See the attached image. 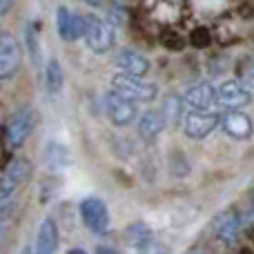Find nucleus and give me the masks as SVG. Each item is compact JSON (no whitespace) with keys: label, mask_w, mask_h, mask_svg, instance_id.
<instances>
[{"label":"nucleus","mask_w":254,"mask_h":254,"mask_svg":"<svg viewBox=\"0 0 254 254\" xmlns=\"http://www.w3.org/2000/svg\"><path fill=\"white\" fill-rule=\"evenodd\" d=\"M112 89L123 96L131 98V101H143V103H149L156 98L158 89L154 83H147V80H140V76H131V74H119L112 76Z\"/></svg>","instance_id":"obj_1"},{"label":"nucleus","mask_w":254,"mask_h":254,"mask_svg":"<svg viewBox=\"0 0 254 254\" xmlns=\"http://www.w3.org/2000/svg\"><path fill=\"white\" fill-rule=\"evenodd\" d=\"M85 18V43L94 54H105L114 45V29L107 25L103 18H98L96 13H87Z\"/></svg>","instance_id":"obj_2"},{"label":"nucleus","mask_w":254,"mask_h":254,"mask_svg":"<svg viewBox=\"0 0 254 254\" xmlns=\"http://www.w3.org/2000/svg\"><path fill=\"white\" fill-rule=\"evenodd\" d=\"M103 103H105V112H107V116H110V121L119 127L134 123L136 116H138L134 101L123 96V94L114 92V89H110V92L105 94V101Z\"/></svg>","instance_id":"obj_3"},{"label":"nucleus","mask_w":254,"mask_h":254,"mask_svg":"<svg viewBox=\"0 0 254 254\" xmlns=\"http://www.w3.org/2000/svg\"><path fill=\"white\" fill-rule=\"evenodd\" d=\"M29 174H31L29 161H25V158H13L2 170V176H0V201L7 203V198L11 196L22 183H27Z\"/></svg>","instance_id":"obj_4"},{"label":"nucleus","mask_w":254,"mask_h":254,"mask_svg":"<svg viewBox=\"0 0 254 254\" xmlns=\"http://www.w3.org/2000/svg\"><path fill=\"white\" fill-rule=\"evenodd\" d=\"M36 125V112L34 110H20L11 116V121L4 127V140H7V147L16 149L20 147L27 140V136L31 134Z\"/></svg>","instance_id":"obj_5"},{"label":"nucleus","mask_w":254,"mask_h":254,"mask_svg":"<svg viewBox=\"0 0 254 254\" xmlns=\"http://www.w3.org/2000/svg\"><path fill=\"white\" fill-rule=\"evenodd\" d=\"M80 219L94 234H105L110 228V210L101 198L89 196L80 201Z\"/></svg>","instance_id":"obj_6"},{"label":"nucleus","mask_w":254,"mask_h":254,"mask_svg":"<svg viewBox=\"0 0 254 254\" xmlns=\"http://www.w3.org/2000/svg\"><path fill=\"white\" fill-rule=\"evenodd\" d=\"M223 114H210V112H201V110H192L188 116L183 119V129L190 138H205L207 134H212V129L221 125Z\"/></svg>","instance_id":"obj_7"},{"label":"nucleus","mask_w":254,"mask_h":254,"mask_svg":"<svg viewBox=\"0 0 254 254\" xmlns=\"http://www.w3.org/2000/svg\"><path fill=\"white\" fill-rule=\"evenodd\" d=\"M20 45L11 34L0 36V78L7 80L16 74V69L20 67Z\"/></svg>","instance_id":"obj_8"},{"label":"nucleus","mask_w":254,"mask_h":254,"mask_svg":"<svg viewBox=\"0 0 254 254\" xmlns=\"http://www.w3.org/2000/svg\"><path fill=\"white\" fill-rule=\"evenodd\" d=\"M252 101V89L246 83L228 80L219 87V105L225 110H241Z\"/></svg>","instance_id":"obj_9"},{"label":"nucleus","mask_w":254,"mask_h":254,"mask_svg":"<svg viewBox=\"0 0 254 254\" xmlns=\"http://www.w3.org/2000/svg\"><path fill=\"white\" fill-rule=\"evenodd\" d=\"M56 25L58 34L65 43H74V40L85 36V18H80L78 13L69 11L67 7H61L56 13Z\"/></svg>","instance_id":"obj_10"},{"label":"nucleus","mask_w":254,"mask_h":254,"mask_svg":"<svg viewBox=\"0 0 254 254\" xmlns=\"http://www.w3.org/2000/svg\"><path fill=\"white\" fill-rule=\"evenodd\" d=\"M221 127H223L225 134L232 136V138H237V140H248L254 131L250 116L243 114V112H239V110L225 112L223 119H221Z\"/></svg>","instance_id":"obj_11"},{"label":"nucleus","mask_w":254,"mask_h":254,"mask_svg":"<svg viewBox=\"0 0 254 254\" xmlns=\"http://www.w3.org/2000/svg\"><path fill=\"white\" fill-rule=\"evenodd\" d=\"M185 105L190 110H201V112H207L214 103H219V89L210 83H201V85H194V87L188 89L185 94Z\"/></svg>","instance_id":"obj_12"},{"label":"nucleus","mask_w":254,"mask_h":254,"mask_svg":"<svg viewBox=\"0 0 254 254\" xmlns=\"http://www.w3.org/2000/svg\"><path fill=\"white\" fill-rule=\"evenodd\" d=\"M58 241H61V234H58V225L54 219H45L40 223L38 230V239H36V254H54L58 248Z\"/></svg>","instance_id":"obj_13"},{"label":"nucleus","mask_w":254,"mask_h":254,"mask_svg":"<svg viewBox=\"0 0 254 254\" xmlns=\"http://www.w3.org/2000/svg\"><path fill=\"white\" fill-rule=\"evenodd\" d=\"M116 65H119V71H123V74H131V76H145L149 71V61L147 58H145L143 54H138V52H129V49H125V52L119 54Z\"/></svg>","instance_id":"obj_14"},{"label":"nucleus","mask_w":254,"mask_h":254,"mask_svg":"<svg viewBox=\"0 0 254 254\" xmlns=\"http://www.w3.org/2000/svg\"><path fill=\"white\" fill-rule=\"evenodd\" d=\"M241 230V219H239V212L237 210H230V212H223V214L216 219L214 223V232L219 239H223L225 243L234 241Z\"/></svg>","instance_id":"obj_15"},{"label":"nucleus","mask_w":254,"mask_h":254,"mask_svg":"<svg viewBox=\"0 0 254 254\" xmlns=\"http://www.w3.org/2000/svg\"><path fill=\"white\" fill-rule=\"evenodd\" d=\"M45 163L52 170H63V167H67L71 163V156L67 152V147H63V145L47 143V147H45Z\"/></svg>","instance_id":"obj_16"},{"label":"nucleus","mask_w":254,"mask_h":254,"mask_svg":"<svg viewBox=\"0 0 254 254\" xmlns=\"http://www.w3.org/2000/svg\"><path fill=\"white\" fill-rule=\"evenodd\" d=\"M163 123H165V121H163L161 114H156V112H145L138 121V134L143 136L145 140L156 138V134L161 131Z\"/></svg>","instance_id":"obj_17"},{"label":"nucleus","mask_w":254,"mask_h":254,"mask_svg":"<svg viewBox=\"0 0 254 254\" xmlns=\"http://www.w3.org/2000/svg\"><path fill=\"white\" fill-rule=\"evenodd\" d=\"M45 85H47L49 94H61L63 85H65V76H63V67L56 58L47 63V71H45Z\"/></svg>","instance_id":"obj_18"},{"label":"nucleus","mask_w":254,"mask_h":254,"mask_svg":"<svg viewBox=\"0 0 254 254\" xmlns=\"http://www.w3.org/2000/svg\"><path fill=\"white\" fill-rule=\"evenodd\" d=\"M127 239H129V243L134 248H140V246L152 241V232H149V228L145 223H134L129 230H127Z\"/></svg>","instance_id":"obj_19"},{"label":"nucleus","mask_w":254,"mask_h":254,"mask_svg":"<svg viewBox=\"0 0 254 254\" xmlns=\"http://www.w3.org/2000/svg\"><path fill=\"white\" fill-rule=\"evenodd\" d=\"M161 116H163V121H167V123H176L179 121V116H181V101L176 96H170L165 101V107H163V112H161Z\"/></svg>","instance_id":"obj_20"},{"label":"nucleus","mask_w":254,"mask_h":254,"mask_svg":"<svg viewBox=\"0 0 254 254\" xmlns=\"http://www.w3.org/2000/svg\"><path fill=\"white\" fill-rule=\"evenodd\" d=\"M27 43H29V54H31V58H34V63L36 65H40V61H43V56H40V45H38V36H36V31L31 29H27Z\"/></svg>","instance_id":"obj_21"},{"label":"nucleus","mask_w":254,"mask_h":254,"mask_svg":"<svg viewBox=\"0 0 254 254\" xmlns=\"http://www.w3.org/2000/svg\"><path fill=\"white\" fill-rule=\"evenodd\" d=\"M136 254H167V248L163 246V243H158V241H154L152 239L149 243L136 248Z\"/></svg>","instance_id":"obj_22"},{"label":"nucleus","mask_w":254,"mask_h":254,"mask_svg":"<svg viewBox=\"0 0 254 254\" xmlns=\"http://www.w3.org/2000/svg\"><path fill=\"white\" fill-rule=\"evenodd\" d=\"M192 45H196V47H207L210 45V34H207L205 27H198L192 34Z\"/></svg>","instance_id":"obj_23"},{"label":"nucleus","mask_w":254,"mask_h":254,"mask_svg":"<svg viewBox=\"0 0 254 254\" xmlns=\"http://www.w3.org/2000/svg\"><path fill=\"white\" fill-rule=\"evenodd\" d=\"M165 43H167V47L170 49H181L183 47V40H181L179 36H174V38H165Z\"/></svg>","instance_id":"obj_24"},{"label":"nucleus","mask_w":254,"mask_h":254,"mask_svg":"<svg viewBox=\"0 0 254 254\" xmlns=\"http://www.w3.org/2000/svg\"><path fill=\"white\" fill-rule=\"evenodd\" d=\"M11 4H13V0H0V16H7Z\"/></svg>","instance_id":"obj_25"},{"label":"nucleus","mask_w":254,"mask_h":254,"mask_svg":"<svg viewBox=\"0 0 254 254\" xmlns=\"http://www.w3.org/2000/svg\"><path fill=\"white\" fill-rule=\"evenodd\" d=\"M96 254H119V252H116V250H112V248H98V250H96Z\"/></svg>","instance_id":"obj_26"},{"label":"nucleus","mask_w":254,"mask_h":254,"mask_svg":"<svg viewBox=\"0 0 254 254\" xmlns=\"http://www.w3.org/2000/svg\"><path fill=\"white\" fill-rule=\"evenodd\" d=\"M80 2L89 4V7H98V4H103V0H80Z\"/></svg>","instance_id":"obj_27"},{"label":"nucleus","mask_w":254,"mask_h":254,"mask_svg":"<svg viewBox=\"0 0 254 254\" xmlns=\"http://www.w3.org/2000/svg\"><path fill=\"white\" fill-rule=\"evenodd\" d=\"M67 254H87V252H85V250H78V248H76V250H69Z\"/></svg>","instance_id":"obj_28"},{"label":"nucleus","mask_w":254,"mask_h":254,"mask_svg":"<svg viewBox=\"0 0 254 254\" xmlns=\"http://www.w3.org/2000/svg\"><path fill=\"white\" fill-rule=\"evenodd\" d=\"M22 254H31V248H25V250H22Z\"/></svg>","instance_id":"obj_29"}]
</instances>
